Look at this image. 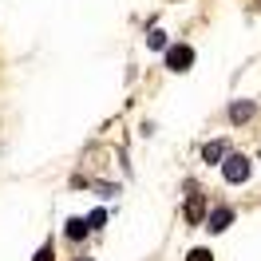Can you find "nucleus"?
Here are the masks:
<instances>
[{
    "label": "nucleus",
    "mask_w": 261,
    "mask_h": 261,
    "mask_svg": "<svg viewBox=\"0 0 261 261\" xmlns=\"http://www.w3.org/2000/svg\"><path fill=\"white\" fill-rule=\"evenodd\" d=\"M36 261H51V245H44V249L36 253Z\"/></svg>",
    "instance_id": "11"
},
{
    "label": "nucleus",
    "mask_w": 261,
    "mask_h": 261,
    "mask_svg": "<svg viewBox=\"0 0 261 261\" xmlns=\"http://www.w3.org/2000/svg\"><path fill=\"white\" fill-rule=\"evenodd\" d=\"M249 170H253V166H249V159H245V154H226V163H222V178L238 186V182L249 178Z\"/></svg>",
    "instance_id": "1"
},
{
    "label": "nucleus",
    "mask_w": 261,
    "mask_h": 261,
    "mask_svg": "<svg viewBox=\"0 0 261 261\" xmlns=\"http://www.w3.org/2000/svg\"><path fill=\"white\" fill-rule=\"evenodd\" d=\"M202 159H206L210 166L226 163V143H206V147H202Z\"/></svg>",
    "instance_id": "7"
},
{
    "label": "nucleus",
    "mask_w": 261,
    "mask_h": 261,
    "mask_svg": "<svg viewBox=\"0 0 261 261\" xmlns=\"http://www.w3.org/2000/svg\"><path fill=\"white\" fill-rule=\"evenodd\" d=\"M190 64H194V48L190 44H170L166 48V67L170 71H186Z\"/></svg>",
    "instance_id": "2"
},
{
    "label": "nucleus",
    "mask_w": 261,
    "mask_h": 261,
    "mask_svg": "<svg viewBox=\"0 0 261 261\" xmlns=\"http://www.w3.org/2000/svg\"><path fill=\"white\" fill-rule=\"evenodd\" d=\"M64 233H67V238H71V242H83V238L91 233V226H87V218H71Z\"/></svg>",
    "instance_id": "6"
},
{
    "label": "nucleus",
    "mask_w": 261,
    "mask_h": 261,
    "mask_svg": "<svg viewBox=\"0 0 261 261\" xmlns=\"http://www.w3.org/2000/svg\"><path fill=\"white\" fill-rule=\"evenodd\" d=\"M253 111H257V107H253L249 99H238V103H229V123H249Z\"/></svg>",
    "instance_id": "5"
},
{
    "label": "nucleus",
    "mask_w": 261,
    "mask_h": 261,
    "mask_svg": "<svg viewBox=\"0 0 261 261\" xmlns=\"http://www.w3.org/2000/svg\"><path fill=\"white\" fill-rule=\"evenodd\" d=\"M186 222H190V226L206 222V198L194 194V186H190V194H186Z\"/></svg>",
    "instance_id": "3"
},
{
    "label": "nucleus",
    "mask_w": 261,
    "mask_h": 261,
    "mask_svg": "<svg viewBox=\"0 0 261 261\" xmlns=\"http://www.w3.org/2000/svg\"><path fill=\"white\" fill-rule=\"evenodd\" d=\"M229 222H233V210H229V206H218V210L206 214V229H210V233H222V229H229Z\"/></svg>",
    "instance_id": "4"
},
{
    "label": "nucleus",
    "mask_w": 261,
    "mask_h": 261,
    "mask_svg": "<svg viewBox=\"0 0 261 261\" xmlns=\"http://www.w3.org/2000/svg\"><path fill=\"white\" fill-rule=\"evenodd\" d=\"M147 44H150V48H154V51H166V36L159 32V28H150V36H147Z\"/></svg>",
    "instance_id": "8"
},
{
    "label": "nucleus",
    "mask_w": 261,
    "mask_h": 261,
    "mask_svg": "<svg viewBox=\"0 0 261 261\" xmlns=\"http://www.w3.org/2000/svg\"><path fill=\"white\" fill-rule=\"evenodd\" d=\"M103 222H107V210H91V214H87V226H91V229H99Z\"/></svg>",
    "instance_id": "9"
},
{
    "label": "nucleus",
    "mask_w": 261,
    "mask_h": 261,
    "mask_svg": "<svg viewBox=\"0 0 261 261\" xmlns=\"http://www.w3.org/2000/svg\"><path fill=\"white\" fill-rule=\"evenodd\" d=\"M186 261H214V253H210V249H190Z\"/></svg>",
    "instance_id": "10"
}]
</instances>
